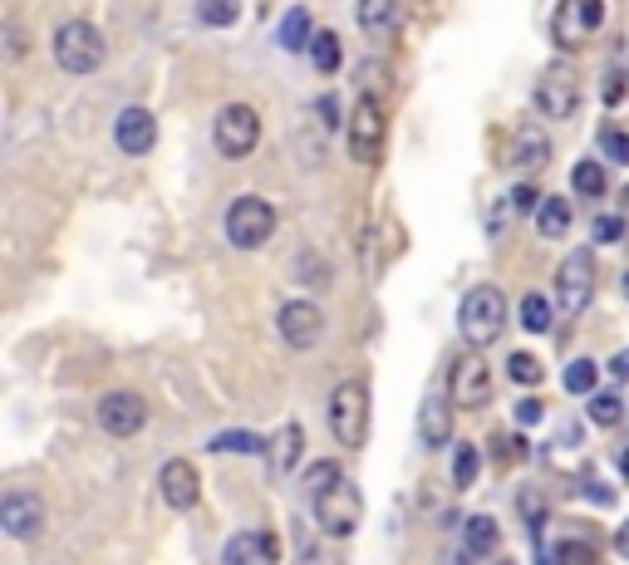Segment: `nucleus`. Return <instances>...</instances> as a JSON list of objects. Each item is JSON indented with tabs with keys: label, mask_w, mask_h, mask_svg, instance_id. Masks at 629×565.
<instances>
[{
	"label": "nucleus",
	"mask_w": 629,
	"mask_h": 565,
	"mask_svg": "<svg viewBox=\"0 0 629 565\" xmlns=\"http://www.w3.org/2000/svg\"><path fill=\"white\" fill-rule=\"evenodd\" d=\"M571 187H575L581 197H605V192H610V177H605L600 163L581 158V163H575V173H571Z\"/></svg>",
	"instance_id": "bb28decb"
},
{
	"label": "nucleus",
	"mask_w": 629,
	"mask_h": 565,
	"mask_svg": "<svg viewBox=\"0 0 629 565\" xmlns=\"http://www.w3.org/2000/svg\"><path fill=\"white\" fill-rule=\"evenodd\" d=\"M625 236V217H600V222H595V242H620Z\"/></svg>",
	"instance_id": "ea45409f"
},
{
	"label": "nucleus",
	"mask_w": 629,
	"mask_h": 565,
	"mask_svg": "<svg viewBox=\"0 0 629 565\" xmlns=\"http://www.w3.org/2000/svg\"><path fill=\"white\" fill-rule=\"evenodd\" d=\"M600 148H605V158H610V163L629 167V133H625V129L605 123V129H600Z\"/></svg>",
	"instance_id": "72a5a7b5"
},
{
	"label": "nucleus",
	"mask_w": 629,
	"mask_h": 565,
	"mask_svg": "<svg viewBox=\"0 0 629 565\" xmlns=\"http://www.w3.org/2000/svg\"><path fill=\"white\" fill-rule=\"evenodd\" d=\"M620 473H625V483H629V447L620 453Z\"/></svg>",
	"instance_id": "de8ad7c7"
},
{
	"label": "nucleus",
	"mask_w": 629,
	"mask_h": 565,
	"mask_svg": "<svg viewBox=\"0 0 629 565\" xmlns=\"http://www.w3.org/2000/svg\"><path fill=\"white\" fill-rule=\"evenodd\" d=\"M595 384H600V364H595V359H571V364H565V394L591 399Z\"/></svg>",
	"instance_id": "b1692460"
},
{
	"label": "nucleus",
	"mask_w": 629,
	"mask_h": 565,
	"mask_svg": "<svg viewBox=\"0 0 629 565\" xmlns=\"http://www.w3.org/2000/svg\"><path fill=\"white\" fill-rule=\"evenodd\" d=\"M625 296H629V276H625Z\"/></svg>",
	"instance_id": "8fccbe9b"
},
{
	"label": "nucleus",
	"mask_w": 629,
	"mask_h": 565,
	"mask_svg": "<svg viewBox=\"0 0 629 565\" xmlns=\"http://www.w3.org/2000/svg\"><path fill=\"white\" fill-rule=\"evenodd\" d=\"M320 119L334 129V123H340V103H334V99H320Z\"/></svg>",
	"instance_id": "a18cd8bd"
},
{
	"label": "nucleus",
	"mask_w": 629,
	"mask_h": 565,
	"mask_svg": "<svg viewBox=\"0 0 629 565\" xmlns=\"http://www.w3.org/2000/svg\"><path fill=\"white\" fill-rule=\"evenodd\" d=\"M276 330H280V340H286L290 350H314L320 334H324V315H320L314 300H286V306H280Z\"/></svg>",
	"instance_id": "ddd939ff"
},
{
	"label": "nucleus",
	"mask_w": 629,
	"mask_h": 565,
	"mask_svg": "<svg viewBox=\"0 0 629 565\" xmlns=\"http://www.w3.org/2000/svg\"><path fill=\"white\" fill-rule=\"evenodd\" d=\"M521 517H527V527H531V531H541V527H547V497H541L537 487H527V491H521Z\"/></svg>",
	"instance_id": "c9c22d12"
},
{
	"label": "nucleus",
	"mask_w": 629,
	"mask_h": 565,
	"mask_svg": "<svg viewBox=\"0 0 629 565\" xmlns=\"http://www.w3.org/2000/svg\"><path fill=\"white\" fill-rule=\"evenodd\" d=\"M615 551H620V556L629 561V521H625V527H620V531H615Z\"/></svg>",
	"instance_id": "49530a36"
},
{
	"label": "nucleus",
	"mask_w": 629,
	"mask_h": 565,
	"mask_svg": "<svg viewBox=\"0 0 629 565\" xmlns=\"http://www.w3.org/2000/svg\"><path fill=\"white\" fill-rule=\"evenodd\" d=\"M547 158H551V143L541 139L537 129H521L517 139H511V167H521V173H537Z\"/></svg>",
	"instance_id": "412c9836"
},
{
	"label": "nucleus",
	"mask_w": 629,
	"mask_h": 565,
	"mask_svg": "<svg viewBox=\"0 0 629 565\" xmlns=\"http://www.w3.org/2000/svg\"><path fill=\"white\" fill-rule=\"evenodd\" d=\"M340 477H344V467H340V463H314L310 473H306V487H310V497H314V491H324L330 483H340Z\"/></svg>",
	"instance_id": "4c0bfd02"
},
{
	"label": "nucleus",
	"mask_w": 629,
	"mask_h": 565,
	"mask_svg": "<svg viewBox=\"0 0 629 565\" xmlns=\"http://www.w3.org/2000/svg\"><path fill=\"white\" fill-rule=\"evenodd\" d=\"M585 413H591L595 428H615L620 423V413H625V403L615 399V394H591V408H585Z\"/></svg>",
	"instance_id": "2f4dec72"
},
{
	"label": "nucleus",
	"mask_w": 629,
	"mask_h": 565,
	"mask_svg": "<svg viewBox=\"0 0 629 565\" xmlns=\"http://www.w3.org/2000/svg\"><path fill=\"white\" fill-rule=\"evenodd\" d=\"M280 49H290V55H296V49H310V10L306 5H296V10H290V15L286 20H280Z\"/></svg>",
	"instance_id": "5701e85b"
},
{
	"label": "nucleus",
	"mask_w": 629,
	"mask_h": 565,
	"mask_svg": "<svg viewBox=\"0 0 629 565\" xmlns=\"http://www.w3.org/2000/svg\"><path fill=\"white\" fill-rule=\"evenodd\" d=\"M103 55H109V45H103L93 20H65L55 30V65L65 75H93L103 65Z\"/></svg>",
	"instance_id": "f03ea898"
},
{
	"label": "nucleus",
	"mask_w": 629,
	"mask_h": 565,
	"mask_svg": "<svg viewBox=\"0 0 629 565\" xmlns=\"http://www.w3.org/2000/svg\"><path fill=\"white\" fill-rule=\"evenodd\" d=\"M222 561L227 565H271V561H280V541H276V531H236L222 546Z\"/></svg>",
	"instance_id": "f3484780"
},
{
	"label": "nucleus",
	"mask_w": 629,
	"mask_h": 565,
	"mask_svg": "<svg viewBox=\"0 0 629 565\" xmlns=\"http://www.w3.org/2000/svg\"><path fill=\"white\" fill-rule=\"evenodd\" d=\"M595 296V256L591 246L585 251H571V256L561 261V276H555V310H561L565 320H575L585 306H591Z\"/></svg>",
	"instance_id": "6e6552de"
},
{
	"label": "nucleus",
	"mask_w": 629,
	"mask_h": 565,
	"mask_svg": "<svg viewBox=\"0 0 629 565\" xmlns=\"http://www.w3.org/2000/svg\"><path fill=\"white\" fill-rule=\"evenodd\" d=\"M113 143H119V153H129V158H148L157 148V119L143 103H133V109H123L119 119H113Z\"/></svg>",
	"instance_id": "4468645a"
},
{
	"label": "nucleus",
	"mask_w": 629,
	"mask_h": 565,
	"mask_svg": "<svg viewBox=\"0 0 629 565\" xmlns=\"http://www.w3.org/2000/svg\"><path fill=\"white\" fill-rule=\"evenodd\" d=\"M457 330H463V340L472 350H487V344L507 330V296H501L497 286L467 290L463 306H457Z\"/></svg>",
	"instance_id": "f257e3e1"
},
{
	"label": "nucleus",
	"mask_w": 629,
	"mask_h": 565,
	"mask_svg": "<svg viewBox=\"0 0 629 565\" xmlns=\"http://www.w3.org/2000/svg\"><path fill=\"white\" fill-rule=\"evenodd\" d=\"M477 473H482V453L472 443H457V453H453V487L467 491L472 483H477Z\"/></svg>",
	"instance_id": "c85d7f7f"
},
{
	"label": "nucleus",
	"mask_w": 629,
	"mask_h": 565,
	"mask_svg": "<svg viewBox=\"0 0 629 565\" xmlns=\"http://www.w3.org/2000/svg\"><path fill=\"white\" fill-rule=\"evenodd\" d=\"M625 89H629L625 69H610V75H605V93H600V99H605V103H610V109H615V103L625 99Z\"/></svg>",
	"instance_id": "58836bf2"
},
{
	"label": "nucleus",
	"mask_w": 629,
	"mask_h": 565,
	"mask_svg": "<svg viewBox=\"0 0 629 565\" xmlns=\"http://www.w3.org/2000/svg\"><path fill=\"white\" fill-rule=\"evenodd\" d=\"M157 491H163V501L173 511H192L197 497H202V477H197V467L187 463V457H173V463H163V473H157Z\"/></svg>",
	"instance_id": "dca6fc26"
},
{
	"label": "nucleus",
	"mask_w": 629,
	"mask_h": 565,
	"mask_svg": "<svg viewBox=\"0 0 629 565\" xmlns=\"http://www.w3.org/2000/svg\"><path fill=\"white\" fill-rule=\"evenodd\" d=\"M610 374H615V379H629V350H620L610 359Z\"/></svg>",
	"instance_id": "c03bdc74"
},
{
	"label": "nucleus",
	"mask_w": 629,
	"mask_h": 565,
	"mask_svg": "<svg viewBox=\"0 0 629 565\" xmlns=\"http://www.w3.org/2000/svg\"><path fill=\"white\" fill-rule=\"evenodd\" d=\"M605 25V0H561V10L551 15V40L561 55H575L581 45H591V35Z\"/></svg>",
	"instance_id": "423d86ee"
},
{
	"label": "nucleus",
	"mask_w": 629,
	"mask_h": 565,
	"mask_svg": "<svg viewBox=\"0 0 629 565\" xmlns=\"http://www.w3.org/2000/svg\"><path fill=\"white\" fill-rule=\"evenodd\" d=\"M276 236V207L266 197H236L227 207V242L236 251H256Z\"/></svg>",
	"instance_id": "20e7f679"
},
{
	"label": "nucleus",
	"mask_w": 629,
	"mask_h": 565,
	"mask_svg": "<svg viewBox=\"0 0 629 565\" xmlns=\"http://www.w3.org/2000/svg\"><path fill=\"white\" fill-rule=\"evenodd\" d=\"M507 374H511V384H527L531 389V384H541V359L537 354H527V350H517L507 359Z\"/></svg>",
	"instance_id": "473e14b6"
},
{
	"label": "nucleus",
	"mask_w": 629,
	"mask_h": 565,
	"mask_svg": "<svg viewBox=\"0 0 629 565\" xmlns=\"http://www.w3.org/2000/svg\"><path fill=\"white\" fill-rule=\"evenodd\" d=\"M492 443H497V463L501 467H507V463H527V437H521V433H497V437H492Z\"/></svg>",
	"instance_id": "f704fd0d"
},
{
	"label": "nucleus",
	"mask_w": 629,
	"mask_h": 565,
	"mask_svg": "<svg viewBox=\"0 0 629 565\" xmlns=\"http://www.w3.org/2000/svg\"><path fill=\"white\" fill-rule=\"evenodd\" d=\"M547 556L551 561H591L595 565V546H591V541H555Z\"/></svg>",
	"instance_id": "e433bc0d"
},
{
	"label": "nucleus",
	"mask_w": 629,
	"mask_h": 565,
	"mask_svg": "<svg viewBox=\"0 0 629 565\" xmlns=\"http://www.w3.org/2000/svg\"><path fill=\"white\" fill-rule=\"evenodd\" d=\"M394 15H398V0H360V25L369 35H389Z\"/></svg>",
	"instance_id": "393cba45"
},
{
	"label": "nucleus",
	"mask_w": 629,
	"mask_h": 565,
	"mask_svg": "<svg viewBox=\"0 0 629 565\" xmlns=\"http://www.w3.org/2000/svg\"><path fill=\"white\" fill-rule=\"evenodd\" d=\"M384 133H389V113H384V103L374 99V93H364V99H354V113H350V153L354 163L374 167L384 158Z\"/></svg>",
	"instance_id": "0eeeda50"
},
{
	"label": "nucleus",
	"mask_w": 629,
	"mask_h": 565,
	"mask_svg": "<svg viewBox=\"0 0 629 565\" xmlns=\"http://www.w3.org/2000/svg\"><path fill=\"white\" fill-rule=\"evenodd\" d=\"M521 330H531V334H547L551 330V300L541 296V290H531V296H521Z\"/></svg>",
	"instance_id": "cd10ccee"
},
{
	"label": "nucleus",
	"mask_w": 629,
	"mask_h": 565,
	"mask_svg": "<svg viewBox=\"0 0 629 565\" xmlns=\"http://www.w3.org/2000/svg\"><path fill=\"white\" fill-rule=\"evenodd\" d=\"M330 433L344 447H360L369 437V384L364 379H344L330 394Z\"/></svg>",
	"instance_id": "7ed1b4c3"
},
{
	"label": "nucleus",
	"mask_w": 629,
	"mask_h": 565,
	"mask_svg": "<svg viewBox=\"0 0 629 565\" xmlns=\"http://www.w3.org/2000/svg\"><path fill=\"white\" fill-rule=\"evenodd\" d=\"M620 207H625V212H629V182H625V192H620Z\"/></svg>",
	"instance_id": "09e8293b"
},
{
	"label": "nucleus",
	"mask_w": 629,
	"mask_h": 565,
	"mask_svg": "<svg viewBox=\"0 0 629 565\" xmlns=\"http://www.w3.org/2000/svg\"><path fill=\"white\" fill-rule=\"evenodd\" d=\"M537 232L547 236V242H561V236L571 232V202H565V197H547V202L537 207Z\"/></svg>",
	"instance_id": "4be33fe9"
},
{
	"label": "nucleus",
	"mask_w": 629,
	"mask_h": 565,
	"mask_svg": "<svg viewBox=\"0 0 629 565\" xmlns=\"http://www.w3.org/2000/svg\"><path fill=\"white\" fill-rule=\"evenodd\" d=\"M236 15H241V0H197V20L212 30L236 25Z\"/></svg>",
	"instance_id": "c756f323"
},
{
	"label": "nucleus",
	"mask_w": 629,
	"mask_h": 565,
	"mask_svg": "<svg viewBox=\"0 0 629 565\" xmlns=\"http://www.w3.org/2000/svg\"><path fill=\"white\" fill-rule=\"evenodd\" d=\"M537 109L547 119H571L581 109V79H575L571 65H551L547 75L537 79Z\"/></svg>",
	"instance_id": "9b49d317"
},
{
	"label": "nucleus",
	"mask_w": 629,
	"mask_h": 565,
	"mask_svg": "<svg viewBox=\"0 0 629 565\" xmlns=\"http://www.w3.org/2000/svg\"><path fill=\"white\" fill-rule=\"evenodd\" d=\"M212 143H217V153L222 158H246V153H256V143H261V119H256V109L251 103H227L222 113H217V123H212Z\"/></svg>",
	"instance_id": "1a4fd4ad"
},
{
	"label": "nucleus",
	"mask_w": 629,
	"mask_h": 565,
	"mask_svg": "<svg viewBox=\"0 0 629 565\" xmlns=\"http://www.w3.org/2000/svg\"><path fill=\"white\" fill-rule=\"evenodd\" d=\"M300 447H306V433H300V423H286L276 437L266 443V457H271V477L290 473V467L300 463Z\"/></svg>",
	"instance_id": "6ab92c4d"
},
{
	"label": "nucleus",
	"mask_w": 629,
	"mask_h": 565,
	"mask_svg": "<svg viewBox=\"0 0 629 565\" xmlns=\"http://www.w3.org/2000/svg\"><path fill=\"white\" fill-rule=\"evenodd\" d=\"M310 59H314V69H320V75H334V69L344 65V59H340V35H334V30H314Z\"/></svg>",
	"instance_id": "a878e982"
},
{
	"label": "nucleus",
	"mask_w": 629,
	"mask_h": 565,
	"mask_svg": "<svg viewBox=\"0 0 629 565\" xmlns=\"http://www.w3.org/2000/svg\"><path fill=\"white\" fill-rule=\"evenodd\" d=\"M0 527H5V536H15V541H25V536H35L40 527H45V501L35 497V491H5L0 497Z\"/></svg>",
	"instance_id": "2eb2a0df"
},
{
	"label": "nucleus",
	"mask_w": 629,
	"mask_h": 565,
	"mask_svg": "<svg viewBox=\"0 0 629 565\" xmlns=\"http://www.w3.org/2000/svg\"><path fill=\"white\" fill-rule=\"evenodd\" d=\"M541 418H547V403H541V399H521V403H517V423H521V428L541 423Z\"/></svg>",
	"instance_id": "a19ab883"
},
{
	"label": "nucleus",
	"mask_w": 629,
	"mask_h": 565,
	"mask_svg": "<svg viewBox=\"0 0 629 565\" xmlns=\"http://www.w3.org/2000/svg\"><path fill=\"white\" fill-rule=\"evenodd\" d=\"M212 453H266V443H261L256 433H246V428H236V433H217L212 437Z\"/></svg>",
	"instance_id": "7c9ffc66"
},
{
	"label": "nucleus",
	"mask_w": 629,
	"mask_h": 565,
	"mask_svg": "<svg viewBox=\"0 0 629 565\" xmlns=\"http://www.w3.org/2000/svg\"><path fill=\"white\" fill-rule=\"evenodd\" d=\"M511 207H521V212H531V207H541V197H537V187H531V182H521V187H511Z\"/></svg>",
	"instance_id": "79ce46f5"
},
{
	"label": "nucleus",
	"mask_w": 629,
	"mask_h": 565,
	"mask_svg": "<svg viewBox=\"0 0 629 565\" xmlns=\"http://www.w3.org/2000/svg\"><path fill=\"white\" fill-rule=\"evenodd\" d=\"M310 507H314V521H320L330 536H354V527H360V517H364V497L350 477H340V483H330L324 491H314Z\"/></svg>",
	"instance_id": "39448f33"
},
{
	"label": "nucleus",
	"mask_w": 629,
	"mask_h": 565,
	"mask_svg": "<svg viewBox=\"0 0 629 565\" xmlns=\"http://www.w3.org/2000/svg\"><path fill=\"white\" fill-rule=\"evenodd\" d=\"M497 546H501V527L492 517H472L463 521V551L472 561H482V556H497Z\"/></svg>",
	"instance_id": "aec40b11"
},
{
	"label": "nucleus",
	"mask_w": 629,
	"mask_h": 565,
	"mask_svg": "<svg viewBox=\"0 0 629 565\" xmlns=\"http://www.w3.org/2000/svg\"><path fill=\"white\" fill-rule=\"evenodd\" d=\"M581 491H585V497H591V501H595V507H615V491H610V487H605V483H585Z\"/></svg>",
	"instance_id": "37998d69"
},
{
	"label": "nucleus",
	"mask_w": 629,
	"mask_h": 565,
	"mask_svg": "<svg viewBox=\"0 0 629 565\" xmlns=\"http://www.w3.org/2000/svg\"><path fill=\"white\" fill-rule=\"evenodd\" d=\"M143 423H148V403H143V394L113 389V394H103L99 399V428L109 437H133Z\"/></svg>",
	"instance_id": "f8f14e48"
},
{
	"label": "nucleus",
	"mask_w": 629,
	"mask_h": 565,
	"mask_svg": "<svg viewBox=\"0 0 629 565\" xmlns=\"http://www.w3.org/2000/svg\"><path fill=\"white\" fill-rule=\"evenodd\" d=\"M453 399H428L418 408V437H423V447H448V437H453Z\"/></svg>",
	"instance_id": "a211bd4d"
},
{
	"label": "nucleus",
	"mask_w": 629,
	"mask_h": 565,
	"mask_svg": "<svg viewBox=\"0 0 629 565\" xmlns=\"http://www.w3.org/2000/svg\"><path fill=\"white\" fill-rule=\"evenodd\" d=\"M448 399H453V408H482L492 399V369L482 354H463L448 369Z\"/></svg>",
	"instance_id": "9d476101"
}]
</instances>
